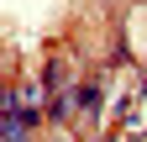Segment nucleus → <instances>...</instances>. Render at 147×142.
<instances>
[{
	"label": "nucleus",
	"mask_w": 147,
	"mask_h": 142,
	"mask_svg": "<svg viewBox=\"0 0 147 142\" xmlns=\"http://www.w3.org/2000/svg\"><path fill=\"white\" fill-rule=\"evenodd\" d=\"M126 42H131V53L147 63V5H137L131 16H126Z\"/></svg>",
	"instance_id": "obj_1"
},
{
	"label": "nucleus",
	"mask_w": 147,
	"mask_h": 142,
	"mask_svg": "<svg viewBox=\"0 0 147 142\" xmlns=\"http://www.w3.org/2000/svg\"><path fill=\"white\" fill-rule=\"evenodd\" d=\"M126 126H131V132H142V126H147V90L137 95V111H131V121H126Z\"/></svg>",
	"instance_id": "obj_2"
}]
</instances>
